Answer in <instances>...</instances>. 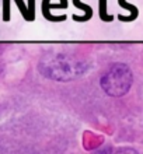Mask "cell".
Instances as JSON below:
<instances>
[{"label":"cell","instance_id":"1","mask_svg":"<svg viewBox=\"0 0 143 154\" xmlns=\"http://www.w3.org/2000/svg\"><path fill=\"white\" fill-rule=\"evenodd\" d=\"M89 65L83 57L67 52H49L42 56L38 70L53 81H72L87 72Z\"/></svg>","mask_w":143,"mask_h":154},{"label":"cell","instance_id":"2","mask_svg":"<svg viewBox=\"0 0 143 154\" xmlns=\"http://www.w3.org/2000/svg\"><path fill=\"white\" fill-rule=\"evenodd\" d=\"M132 81H133V76L129 66L125 63H115L102 76L100 84L110 97L118 98L123 97L131 90Z\"/></svg>","mask_w":143,"mask_h":154},{"label":"cell","instance_id":"4","mask_svg":"<svg viewBox=\"0 0 143 154\" xmlns=\"http://www.w3.org/2000/svg\"><path fill=\"white\" fill-rule=\"evenodd\" d=\"M114 154H138V151L133 150V149H129V147H125V149H119Z\"/></svg>","mask_w":143,"mask_h":154},{"label":"cell","instance_id":"3","mask_svg":"<svg viewBox=\"0 0 143 154\" xmlns=\"http://www.w3.org/2000/svg\"><path fill=\"white\" fill-rule=\"evenodd\" d=\"M67 4L66 0H56V3H51L49 0H44V13H46L49 8H63Z\"/></svg>","mask_w":143,"mask_h":154}]
</instances>
